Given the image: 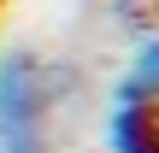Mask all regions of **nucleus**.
<instances>
[{
    "label": "nucleus",
    "instance_id": "obj_1",
    "mask_svg": "<svg viewBox=\"0 0 159 153\" xmlns=\"http://www.w3.org/2000/svg\"><path fill=\"white\" fill-rule=\"evenodd\" d=\"M83 71L71 59H41L35 47L0 53V147L47 142V118L59 100H77Z\"/></svg>",
    "mask_w": 159,
    "mask_h": 153
},
{
    "label": "nucleus",
    "instance_id": "obj_2",
    "mask_svg": "<svg viewBox=\"0 0 159 153\" xmlns=\"http://www.w3.org/2000/svg\"><path fill=\"white\" fill-rule=\"evenodd\" d=\"M100 142H106V153H159L153 100H112L100 118Z\"/></svg>",
    "mask_w": 159,
    "mask_h": 153
},
{
    "label": "nucleus",
    "instance_id": "obj_3",
    "mask_svg": "<svg viewBox=\"0 0 159 153\" xmlns=\"http://www.w3.org/2000/svg\"><path fill=\"white\" fill-rule=\"evenodd\" d=\"M112 100H159V35H136L130 65L112 77Z\"/></svg>",
    "mask_w": 159,
    "mask_h": 153
},
{
    "label": "nucleus",
    "instance_id": "obj_4",
    "mask_svg": "<svg viewBox=\"0 0 159 153\" xmlns=\"http://www.w3.org/2000/svg\"><path fill=\"white\" fill-rule=\"evenodd\" d=\"M0 153H47V142H18V147H0Z\"/></svg>",
    "mask_w": 159,
    "mask_h": 153
},
{
    "label": "nucleus",
    "instance_id": "obj_5",
    "mask_svg": "<svg viewBox=\"0 0 159 153\" xmlns=\"http://www.w3.org/2000/svg\"><path fill=\"white\" fill-rule=\"evenodd\" d=\"M0 6H6V0H0Z\"/></svg>",
    "mask_w": 159,
    "mask_h": 153
}]
</instances>
